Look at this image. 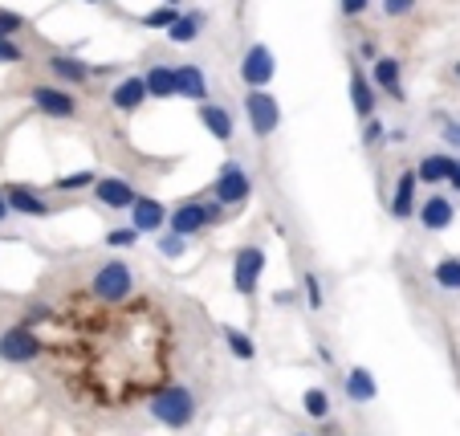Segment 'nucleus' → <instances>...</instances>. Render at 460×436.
<instances>
[{
  "mask_svg": "<svg viewBox=\"0 0 460 436\" xmlns=\"http://www.w3.org/2000/svg\"><path fill=\"white\" fill-rule=\"evenodd\" d=\"M175 78H180V98H191V102H208V78L196 61H183L175 66Z\"/></svg>",
  "mask_w": 460,
  "mask_h": 436,
  "instance_id": "obj_19",
  "label": "nucleus"
},
{
  "mask_svg": "<svg viewBox=\"0 0 460 436\" xmlns=\"http://www.w3.org/2000/svg\"><path fill=\"white\" fill-rule=\"evenodd\" d=\"M220 217H225V204L212 196V200H183L172 209V220H167V228L180 236H200L208 225H220Z\"/></svg>",
  "mask_w": 460,
  "mask_h": 436,
  "instance_id": "obj_2",
  "label": "nucleus"
},
{
  "mask_svg": "<svg viewBox=\"0 0 460 436\" xmlns=\"http://www.w3.org/2000/svg\"><path fill=\"white\" fill-rule=\"evenodd\" d=\"M147 408H151V416H155L159 424L188 428L191 416H196V396H191L188 387H180V384H167V387H159V392L151 396Z\"/></svg>",
  "mask_w": 460,
  "mask_h": 436,
  "instance_id": "obj_1",
  "label": "nucleus"
},
{
  "mask_svg": "<svg viewBox=\"0 0 460 436\" xmlns=\"http://www.w3.org/2000/svg\"><path fill=\"white\" fill-rule=\"evenodd\" d=\"M204 25H208V13H200V9H188L180 21H175L172 29H167V41L172 45H191L196 37L204 33Z\"/></svg>",
  "mask_w": 460,
  "mask_h": 436,
  "instance_id": "obj_22",
  "label": "nucleus"
},
{
  "mask_svg": "<svg viewBox=\"0 0 460 436\" xmlns=\"http://www.w3.org/2000/svg\"><path fill=\"white\" fill-rule=\"evenodd\" d=\"M273 74H278V58H273V49L265 41H252L249 49H244L241 58V78L249 90H265L273 82Z\"/></svg>",
  "mask_w": 460,
  "mask_h": 436,
  "instance_id": "obj_7",
  "label": "nucleus"
},
{
  "mask_svg": "<svg viewBox=\"0 0 460 436\" xmlns=\"http://www.w3.org/2000/svg\"><path fill=\"white\" fill-rule=\"evenodd\" d=\"M21 61H25V49L13 37H0V66H21Z\"/></svg>",
  "mask_w": 460,
  "mask_h": 436,
  "instance_id": "obj_34",
  "label": "nucleus"
},
{
  "mask_svg": "<svg viewBox=\"0 0 460 436\" xmlns=\"http://www.w3.org/2000/svg\"><path fill=\"white\" fill-rule=\"evenodd\" d=\"M371 82L383 90V94H391L395 102H403V82H400V61L395 58H379L371 66Z\"/></svg>",
  "mask_w": 460,
  "mask_h": 436,
  "instance_id": "obj_21",
  "label": "nucleus"
},
{
  "mask_svg": "<svg viewBox=\"0 0 460 436\" xmlns=\"http://www.w3.org/2000/svg\"><path fill=\"white\" fill-rule=\"evenodd\" d=\"M147 98H151V90H147V78H143V74H127V78L111 90V106L122 114H135Z\"/></svg>",
  "mask_w": 460,
  "mask_h": 436,
  "instance_id": "obj_13",
  "label": "nucleus"
},
{
  "mask_svg": "<svg viewBox=\"0 0 460 436\" xmlns=\"http://www.w3.org/2000/svg\"><path fill=\"white\" fill-rule=\"evenodd\" d=\"M180 17H183V9H180V4H167V0H164L159 9H151L147 17H143V25H147V29H164V33H167V29H172Z\"/></svg>",
  "mask_w": 460,
  "mask_h": 436,
  "instance_id": "obj_26",
  "label": "nucleus"
},
{
  "mask_svg": "<svg viewBox=\"0 0 460 436\" xmlns=\"http://www.w3.org/2000/svg\"><path fill=\"white\" fill-rule=\"evenodd\" d=\"M143 78H147L151 98H175V94H180L175 66H167V61H155V66H147V70H143Z\"/></svg>",
  "mask_w": 460,
  "mask_h": 436,
  "instance_id": "obj_20",
  "label": "nucleus"
},
{
  "mask_svg": "<svg viewBox=\"0 0 460 436\" xmlns=\"http://www.w3.org/2000/svg\"><path fill=\"white\" fill-rule=\"evenodd\" d=\"M25 25H29V21L21 17V13L0 9V37H17V33H25Z\"/></svg>",
  "mask_w": 460,
  "mask_h": 436,
  "instance_id": "obj_33",
  "label": "nucleus"
},
{
  "mask_svg": "<svg viewBox=\"0 0 460 436\" xmlns=\"http://www.w3.org/2000/svg\"><path fill=\"white\" fill-rule=\"evenodd\" d=\"M188 245H191V236H180V233H164L155 241V249H159V257H167V262H180L183 254H188Z\"/></svg>",
  "mask_w": 460,
  "mask_h": 436,
  "instance_id": "obj_29",
  "label": "nucleus"
},
{
  "mask_svg": "<svg viewBox=\"0 0 460 436\" xmlns=\"http://www.w3.org/2000/svg\"><path fill=\"white\" fill-rule=\"evenodd\" d=\"M452 164H456L452 156H444V151H432V156H424V159L416 164V175H420L424 183H444V180L452 175Z\"/></svg>",
  "mask_w": 460,
  "mask_h": 436,
  "instance_id": "obj_24",
  "label": "nucleus"
},
{
  "mask_svg": "<svg viewBox=\"0 0 460 436\" xmlns=\"http://www.w3.org/2000/svg\"><path fill=\"white\" fill-rule=\"evenodd\" d=\"M375 82H371V74H363L355 66V70H350V106H355V114L358 119H375Z\"/></svg>",
  "mask_w": 460,
  "mask_h": 436,
  "instance_id": "obj_18",
  "label": "nucleus"
},
{
  "mask_svg": "<svg viewBox=\"0 0 460 436\" xmlns=\"http://www.w3.org/2000/svg\"><path fill=\"white\" fill-rule=\"evenodd\" d=\"M90 289H94L98 302L119 306V302H127L130 289H135V273H130L127 262H102L94 270V281H90Z\"/></svg>",
  "mask_w": 460,
  "mask_h": 436,
  "instance_id": "obj_3",
  "label": "nucleus"
},
{
  "mask_svg": "<svg viewBox=\"0 0 460 436\" xmlns=\"http://www.w3.org/2000/svg\"><path fill=\"white\" fill-rule=\"evenodd\" d=\"M94 183H98V172H74L53 180V192H82V188H94Z\"/></svg>",
  "mask_w": 460,
  "mask_h": 436,
  "instance_id": "obj_30",
  "label": "nucleus"
},
{
  "mask_svg": "<svg viewBox=\"0 0 460 436\" xmlns=\"http://www.w3.org/2000/svg\"><path fill=\"white\" fill-rule=\"evenodd\" d=\"M196 114H200V122L208 127V135H212L217 143H233L236 122H233V114H228V106H220V102H200V106H196Z\"/></svg>",
  "mask_w": 460,
  "mask_h": 436,
  "instance_id": "obj_16",
  "label": "nucleus"
},
{
  "mask_svg": "<svg viewBox=\"0 0 460 436\" xmlns=\"http://www.w3.org/2000/svg\"><path fill=\"white\" fill-rule=\"evenodd\" d=\"M172 220V209L155 196H139V200L130 204V225L139 228V233H164V225Z\"/></svg>",
  "mask_w": 460,
  "mask_h": 436,
  "instance_id": "obj_10",
  "label": "nucleus"
},
{
  "mask_svg": "<svg viewBox=\"0 0 460 436\" xmlns=\"http://www.w3.org/2000/svg\"><path fill=\"white\" fill-rule=\"evenodd\" d=\"M302 408H305V416H314V420H326V416H331V396L322 392V387H305V396H302Z\"/></svg>",
  "mask_w": 460,
  "mask_h": 436,
  "instance_id": "obj_28",
  "label": "nucleus"
},
{
  "mask_svg": "<svg viewBox=\"0 0 460 436\" xmlns=\"http://www.w3.org/2000/svg\"><path fill=\"white\" fill-rule=\"evenodd\" d=\"M249 192H252L249 172H244L236 159H228V164L220 167L217 183H212V196H217V200L228 209V204H244V200H249Z\"/></svg>",
  "mask_w": 460,
  "mask_h": 436,
  "instance_id": "obj_9",
  "label": "nucleus"
},
{
  "mask_svg": "<svg viewBox=\"0 0 460 436\" xmlns=\"http://www.w3.org/2000/svg\"><path fill=\"white\" fill-rule=\"evenodd\" d=\"M416 183H420L416 167H403L400 180H395V188H391V217H395V220H411V217H416V209H420Z\"/></svg>",
  "mask_w": 460,
  "mask_h": 436,
  "instance_id": "obj_12",
  "label": "nucleus"
},
{
  "mask_svg": "<svg viewBox=\"0 0 460 436\" xmlns=\"http://www.w3.org/2000/svg\"><path fill=\"white\" fill-rule=\"evenodd\" d=\"M49 74L58 82H66V86H82V82L98 78V66H86V61L74 58V53H53V58H49Z\"/></svg>",
  "mask_w": 460,
  "mask_h": 436,
  "instance_id": "obj_14",
  "label": "nucleus"
},
{
  "mask_svg": "<svg viewBox=\"0 0 460 436\" xmlns=\"http://www.w3.org/2000/svg\"><path fill=\"white\" fill-rule=\"evenodd\" d=\"M220 334H225V347L233 351L236 359H244V363H249V359L257 355V347H252V339H249V334H244V331H236V326H225V331H220Z\"/></svg>",
  "mask_w": 460,
  "mask_h": 436,
  "instance_id": "obj_27",
  "label": "nucleus"
},
{
  "mask_svg": "<svg viewBox=\"0 0 460 436\" xmlns=\"http://www.w3.org/2000/svg\"><path fill=\"white\" fill-rule=\"evenodd\" d=\"M139 228L135 225H119V228H111V233H106V245H111V249H135V245H139Z\"/></svg>",
  "mask_w": 460,
  "mask_h": 436,
  "instance_id": "obj_31",
  "label": "nucleus"
},
{
  "mask_svg": "<svg viewBox=\"0 0 460 436\" xmlns=\"http://www.w3.org/2000/svg\"><path fill=\"white\" fill-rule=\"evenodd\" d=\"M440 139L448 143V147L460 151V119H448V122H444V135H440Z\"/></svg>",
  "mask_w": 460,
  "mask_h": 436,
  "instance_id": "obj_38",
  "label": "nucleus"
},
{
  "mask_svg": "<svg viewBox=\"0 0 460 436\" xmlns=\"http://www.w3.org/2000/svg\"><path fill=\"white\" fill-rule=\"evenodd\" d=\"M244 114H249V127L257 139H270L281 127V106L270 90H249V94H244Z\"/></svg>",
  "mask_w": 460,
  "mask_h": 436,
  "instance_id": "obj_5",
  "label": "nucleus"
},
{
  "mask_svg": "<svg viewBox=\"0 0 460 436\" xmlns=\"http://www.w3.org/2000/svg\"><path fill=\"white\" fill-rule=\"evenodd\" d=\"M297 436H305V432H297Z\"/></svg>",
  "mask_w": 460,
  "mask_h": 436,
  "instance_id": "obj_46",
  "label": "nucleus"
},
{
  "mask_svg": "<svg viewBox=\"0 0 460 436\" xmlns=\"http://www.w3.org/2000/svg\"><path fill=\"white\" fill-rule=\"evenodd\" d=\"M90 4H98V0H90Z\"/></svg>",
  "mask_w": 460,
  "mask_h": 436,
  "instance_id": "obj_45",
  "label": "nucleus"
},
{
  "mask_svg": "<svg viewBox=\"0 0 460 436\" xmlns=\"http://www.w3.org/2000/svg\"><path fill=\"white\" fill-rule=\"evenodd\" d=\"M375 396H379V384H375L371 371H367V367H350V371H347V400L371 404Z\"/></svg>",
  "mask_w": 460,
  "mask_h": 436,
  "instance_id": "obj_23",
  "label": "nucleus"
},
{
  "mask_svg": "<svg viewBox=\"0 0 460 436\" xmlns=\"http://www.w3.org/2000/svg\"><path fill=\"white\" fill-rule=\"evenodd\" d=\"M371 9V0H339V13L342 17H363Z\"/></svg>",
  "mask_w": 460,
  "mask_h": 436,
  "instance_id": "obj_37",
  "label": "nucleus"
},
{
  "mask_svg": "<svg viewBox=\"0 0 460 436\" xmlns=\"http://www.w3.org/2000/svg\"><path fill=\"white\" fill-rule=\"evenodd\" d=\"M358 53H363V58H371V61H379V49H375V41H358Z\"/></svg>",
  "mask_w": 460,
  "mask_h": 436,
  "instance_id": "obj_39",
  "label": "nucleus"
},
{
  "mask_svg": "<svg viewBox=\"0 0 460 436\" xmlns=\"http://www.w3.org/2000/svg\"><path fill=\"white\" fill-rule=\"evenodd\" d=\"M448 183H452V192L460 196V159H456V164H452V175H448Z\"/></svg>",
  "mask_w": 460,
  "mask_h": 436,
  "instance_id": "obj_41",
  "label": "nucleus"
},
{
  "mask_svg": "<svg viewBox=\"0 0 460 436\" xmlns=\"http://www.w3.org/2000/svg\"><path fill=\"white\" fill-rule=\"evenodd\" d=\"M13 217V209H9V196H4V188H0V225Z\"/></svg>",
  "mask_w": 460,
  "mask_h": 436,
  "instance_id": "obj_40",
  "label": "nucleus"
},
{
  "mask_svg": "<svg viewBox=\"0 0 460 436\" xmlns=\"http://www.w3.org/2000/svg\"><path fill=\"white\" fill-rule=\"evenodd\" d=\"M416 220L424 228H432V233H444V228L456 220V204H452L448 196H428V200L416 209Z\"/></svg>",
  "mask_w": 460,
  "mask_h": 436,
  "instance_id": "obj_17",
  "label": "nucleus"
},
{
  "mask_svg": "<svg viewBox=\"0 0 460 436\" xmlns=\"http://www.w3.org/2000/svg\"><path fill=\"white\" fill-rule=\"evenodd\" d=\"M436 286L440 289H460V257H440L432 270Z\"/></svg>",
  "mask_w": 460,
  "mask_h": 436,
  "instance_id": "obj_25",
  "label": "nucleus"
},
{
  "mask_svg": "<svg viewBox=\"0 0 460 436\" xmlns=\"http://www.w3.org/2000/svg\"><path fill=\"white\" fill-rule=\"evenodd\" d=\"M302 286H305V306H310V310H322V306H326V298H322V281H318V273L305 270Z\"/></svg>",
  "mask_w": 460,
  "mask_h": 436,
  "instance_id": "obj_32",
  "label": "nucleus"
},
{
  "mask_svg": "<svg viewBox=\"0 0 460 436\" xmlns=\"http://www.w3.org/2000/svg\"><path fill=\"white\" fill-rule=\"evenodd\" d=\"M452 78H456V82H460V61H456V66H452Z\"/></svg>",
  "mask_w": 460,
  "mask_h": 436,
  "instance_id": "obj_43",
  "label": "nucleus"
},
{
  "mask_svg": "<svg viewBox=\"0 0 460 436\" xmlns=\"http://www.w3.org/2000/svg\"><path fill=\"white\" fill-rule=\"evenodd\" d=\"M94 192V200L102 204V209H130V204L139 200V192H135V183H127V180H119V175H102V180L90 188Z\"/></svg>",
  "mask_w": 460,
  "mask_h": 436,
  "instance_id": "obj_11",
  "label": "nucleus"
},
{
  "mask_svg": "<svg viewBox=\"0 0 460 436\" xmlns=\"http://www.w3.org/2000/svg\"><path fill=\"white\" fill-rule=\"evenodd\" d=\"M387 139H391V143H408V131H403V127H391Z\"/></svg>",
  "mask_w": 460,
  "mask_h": 436,
  "instance_id": "obj_42",
  "label": "nucleus"
},
{
  "mask_svg": "<svg viewBox=\"0 0 460 436\" xmlns=\"http://www.w3.org/2000/svg\"><path fill=\"white\" fill-rule=\"evenodd\" d=\"M37 355H41V339H37V331L29 323H17V326H9V331H0V363L25 367V363H33Z\"/></svg>",
  "mask_w": 460,
  "mask_h": 436,
  "instance_id": "obj_4",
  "label": "nucleus"
},
{
  "mask_svg": "<svg viewBox=\"0 0 460 436\" xmlns=\"http://www.w3.org/2000/svg\"><path fill=\"white\" fill-rule=\"evenodd\" d=\"M261 273H265V249L261 245H241L233 254V286L236 294H257L261 286Z\"/></svg>",
  "mask_w": 460,
  "mask_h": 436,
  "instance_id": "obj_6",
  "label": "nucleus"
},
{
  "mask_svg": "<svg viewBox=\"0 0 460 436\" xmlns=\"http://www.w3.org/2000/svg\"><path fill=\"white\" fill-rule=\"evenodd\" d=\"M167 4H180V0H167Z\"/></svg>",
  "mask_w": 460,
  "mask_h": 436,
  "instance_id": "obj_44",
  "label": "nucleus"
},
{
  "mask_svg": "<svg viewBox=\"0 0 460 436\" xmlns=\"http://www.w3.org/2000/svg\"><path fill=\"white\" fill-rule=\"evenodd\" d=\"M420 0H383V13L387 17H408V13H416Z\"/></svg>",
  "mask_w": 460,
  "mask_h": 436,
  "instance_id": "obj_36",
  "label": "nucleus"
},
{
  "mask_svg": "<svg viewBox=\"0 0 460 436\" xmlns=\"http://www.w3.org/2000/svg\"><path fill=\"white\" fill-rule=\"evenodd\" d=\"M383 139H387V127H383L379 119H367V127H363V143H367V147H379Z\"/></svg>",
  "mask_w": 460,
  "mask_h": 436,
  "instance_id": "obj_35",
  "label": "nucleus"
},
{
  "mask_svg": "<svg viewBox=\"0 0 460 436\" xmlns=\"http://www.w3.org/2000/svg\"><path fill=\"white\" fill-rule=\"evenodd\" d=\"M4 196H9V209L17 217H49L53 212V204H45V196L37 188H29V183H9Z\"/></svg>",
  "mask_w": 460,
  "mask_h": 436,
  "instance_id": "obj_15",
  "label": "nucleus"
},
{
  "mask_svg": "<svg viewBox=\"0 0 460 436\" xmlns=\"http://www.w3.org/2000/svg\"><path fill=\"white\" fill-rule=\"evenodd\" d=\"M29 102H33V111H41L45 119H78L82 114V102L70 94V90L61 86H33V94H29Z\"/></svg>",
  "mask_w": 460,
  "mask_h": 436,
  "instance_id": "obj_8",
  "label": "nucleus"
}]
</instances>
